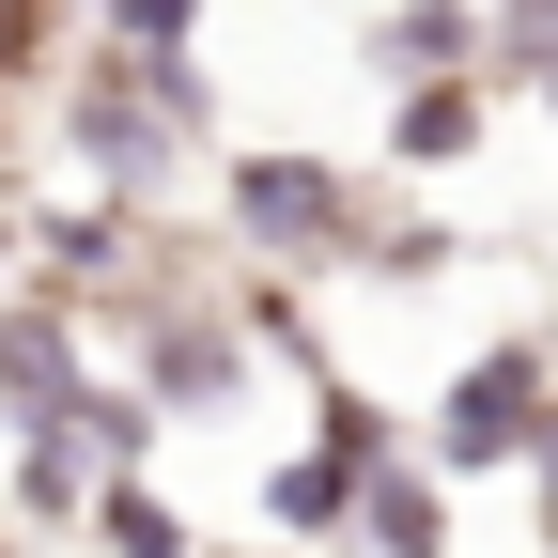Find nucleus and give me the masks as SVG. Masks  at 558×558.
Here are the masks:
<instances>
[{
    "label": "nucleus",
    "mask_w": 558,
    "mask_h": 558,
    "mask_svg": "<svg viewBox=\"0 0 558 558\" xmlns=\"http://www.w3.org/2000/svg\"><path fill=\"white\" fill-rule=\"evenodd\" d=\"M202 140H218L202 62H124V47H78V62H62V156L94 171V202L171 218V186H186Z\"/></svg>",
    "instance_id": "1"
},
{
    "label": "nucleus",
    "mask_w": 558,
    "mask_h": 558,
    "mask_svg": "<svg viewBox=\"0 0 558 558\" xmlns=\"http://www.w3.org/2000/svg\"><path fill=\"white\" fill-rule=\"evenodd\" d=\"M218 218L264 279H341L357 264V218H373V186L341 171V156H295V140H264V156H218Z\"/></svg>",
    "instance_id": "2"
},
{
    "label": "nucleus",
    "mask_w": 558,
    "mask_h": 558,
    "mask_svg": "<svg viewBox=\"0 0 558 558\" xmlns=\"http://www.w3.org/2000/svg\"><path fill=\"white\" fill-rule=\"evenodd\" d=\"M543 403H558V357H543V341H527V326L481 341V357L435 388V418H418V465H435V481H497V465H527Z\"/></svg>",
    "instance_id": "3"
},
{
    "label": "nucleus",
    "mask_w": 558,
    "mask_h": 558,
    "mask_svg": "<svg viewBox=\"0 0 558 558\" xmlns=\"http://www.w3.org/2000/svg\"><path fill=\"white\" fill-rule=\"evenodd\" d=\"M94 326L47 295V279H16V295H0V418H16V435H78V403H94Z\"/></svg>",
    "instance_id": "4"
},
{
    "label": "nucleus",
    "mask_w": 558,
    "mask_h": 558,
    "mask_svg": "<svg viewBox=\"0 0 558 558\" xmlns=\"http://www.w3.org/2000/svg\"><path fill=\"white\" fill-rule=\"evenodd\" d=\"M341 543H357V558H450V481L418 465V435L357 465V497H341Z\"/></svg>",
    "instance_id": "5"
},
{
    "label": "nucleus",
    "mask_w": 558,
    "mask_h": 558,
    "mask_svg": "<svg viewBox=\"0 0 558 558\" xmlns=\"http://www.w3.org/2000/svg\"><path fill=\"white\" fill-rule=\"evenodd\" d=\"M481 124H497V78H388V171H465Z\"/></svg>",
    "instance_id": "6"
},
{
    "label": "nucleus",
    "mask_w": 558,
    "mask_h": 558,
    "mask_svg": "<svg viewBox=\"0 0 558 558\" xmlns=\"http://www.w3.org/2000/svg\"><path fill=\"white\" fill-rule=\"evenodd\" d=\"M373 78H481V0H388Z\"/></svg>",
    "instance_id": "7"
},
{
    "label": "nucleus",
    "mask_w": 558,
    "mask_h": 558,
    "mask_svg": "<svg viewBox=\"0 0 558 558\" xmlns=\"http://www.w3.org/2000/svg\"><path fill=\"white\" fill-rule=\"evenodd\" d=\"M78 543H109V558H186V512H171L140 465H94V497H78Z\"/></svg>",
    "instance_id": "8"
},
{
    "label": "nucleus",
    "mask_w": 558,
    "mask_h": 558,
    "mask_svg": "<svg viewBox=\"0 0 558 558\" xmlns=\"http://www.w3.org/2000/svg\"><path fill=\"white\" fill-rule=\"evenodd\" d=\"M341 497H357V465L279 450V465H264V543H341Z\"/></svg>",
    "instance_id": "9"
},
{
    "label": "nucleus",
    "mask_w": 558,
    "mask_h": 558,
    "mask_svg": "<svg viewBox=\"0 0 558 558\" xmlns=\"http://www.w3.org/2000/svg\"><path fill=\"white\" fill-rule=\"evenodd\" d=\"M481 78H497V94H543L558 78V0H481Z\"/></svg>",
    "instance_id": "10"
},
{
    "label": "nucleus",
    "mask_w": 558,
    "mask_h": 558,
    "mask_svg": "<svg viewBox=\"0 0 558 558\" xmlns=\"http://www.w3.org/2000/svg\"><path fill=\"white\" fill-rule=\"evenodd\" d=\"M78 497H94L78 435H16V512H32V527H78Z\"/></svg>",
    "instance_id": "11"
},
{
    "label": "nucleus",
    "mask_w": 558,
    "mask_h": 558,
    "mask_svg": "<svg viewBox=\"0 0 558 558\" xmlns=\"http://www.w3.org/2000/svg\"><path fill=\"white\" fill-rule=\"evenodd\" d=\"M186 558H295V543H186Z\"/></svg>",
    "instance_id": "12"
},
{
    "label": "nucleus",
    "mask_w": 558,
    "mask_h": 558,
    "mask_svg": "<svg viewBox=\"0 0 558 558\" xmlns=\"http://www.w3.org/2000/svg\"><path fill=\"white\" fill-rule=\"evenodd\" d=\"M543 124H558V78H543Z\"/></svg>",
    "instance_id": "13"
}]
</instances>
